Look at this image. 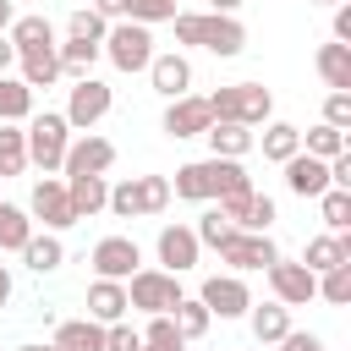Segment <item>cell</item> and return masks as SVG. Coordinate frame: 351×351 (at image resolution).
<instances>
[{
	"label": "cell",
	"instance_id": "cell-11",
	"mask_svg": "<svg viewBox=\"0 0 351 351\" xmlns=\"http://www.w3.org/2000/svg\"><path fill=\"white\" fill-rule=\"evenodd\" d=\"M219 258L230 263V269H269L280 252H274V241H269V230H236L225 247H219Z\"/></svg>",
	"mask_w": 351,
	"mask_h": 351
},
{
	"label": "cell",
	"instance_id": "cell-10",
	"mask_svg": "<svg viewBox=\"0 0 351 351\" xmlns=\"http://www.w3.org/2000/svg\"><path fill=\"white\" fill-rule=\"evenodd\" d=\"M27 214H33V219H44L49 230H66V225H77V214H71V197H66V181H55V176H44V181L33 186V203H27Z\"/></svg>",
	"mask_w": 351,
	"mask_h": 351
},
{
	"label": "cell",
	"instance_id": "cell-48",
	"mask_svg": "<svg viewBox=\"0 0 351 351\" xmlns=\"http://www.w3.org/2000/svg\"><path fill=\"white\" fill-rule=\"evenodd\" d=\"M335 38H340V44H351V5H346V0L335 5Z\"/></svg>",
	"mask_w": 351,
	"mask_h": 351
},
{
	"label": "cell",
	"instance_id": "cell-55",
	"mask_svg": "<svg viewBox=\"0 0 351 351\" xmlns=\"http://www.w3.org/2000/svg\"><path fill=\"white\" fill-rule=\"evenodd\" d=\"M318 5H340V0H318Z\"/></svg>",
	"mask_w": 351,
	"mask_h": 351
},
{
	"label": "cell",
	"instance_id": "cell-43",
	"mask_svg": "<svg viewBox=\"0 0 351 351\" xmlns=\"http://www.w3.org/2000/svg\"><path fill=\"white\" fill-rule=\"evenodd\" d=\"M126 16L132 22H170L176 16V0H126Z\"/></svg>",
	"mask_w": 351,
	"mask_h": 351
},
{
	"label": "cell",
	"instance_id": "cell-53",
	"mask_svg": "<svg viewBox=\"0 0 351 351\" xmlns=\"http://www.w3.org/2000/svg\"><path fill=\"white\" fill-rule=\"evenodd\" d=\"M208 5H214V11H225V16H230V11H236V5H241V0H208Z\"/></svg>",
	"mask_w": 351,
	"mask_h": 351
},
{
	"label": "cell",
	"instance_id": "cell-14",
	"mask_svg": "<svg viewBox=\"0 0 351 351\" xmlns=\"http://www.w3.org/2000/svg\"><path fill=\"white\" fill-rule=\"evenodd\" d=\"M208 126H214L208 99H192V93L170 99V110H165V132H170V137H197V132H208Z\"/></svg>",
	"mask_w": 351,
	"mask_h": 351
},
{
	"label": "cell",
	"instance_id": "cell-5",
	"mask_svg": "<svg viewBox=\"0 0 351 351\" xmlns=\"http://www.w3.org/2000/svg\"><path fill=\"white\" fill-rule=\"evenodd\" d=\"M104 44H110V66H115V71H148V60H154L148 22H115V27L104 33Z\"/></svg>",
	"mask_w": 351,
	"mask_h": 351
},
{
	"label": "cell",
	"instance_id": "cell-19",
	"mask_svg": "<svg viewBox=\"0 0 351 351\" xmlns=\"http://www.w3.org/2000/svg\"><path fill=\"white\" fill-rule=\"evenodd\" d=\"M88 318H93V324L126 318V280H93V285H88Z\"/></svg>",
	"mask_w": 351,
	"mask_h": 351
},
{
	"label": "cell",
	"instance_id": "cell-29",
	"mask_svg": "<svg viewBox=\"0 0 351 351\" xmlns=\"http://www.w3.org/2000/svg\"><path fill=\"white\" fill-rule=\"evenodd\" d=\"M60 71L66 77H93V60H99V44H88V38H66L60 49Z\"/></svg>",
	"mask_w": 351,
	"mask_h": 351
},
{
	"label": "cell",
	"instance_id": "cell-54",
	"mask_svg": "<svg viewBox=\"0 0 351 351\" xmlns=\"http://www.w3.org/2000/svg\"><path fill=\"white\" fill-rule=\"evenodd\" d=\"M16 351H55V346H16Z\"/></svg>",
	"mask_w": 351,
	"mask_h": 351
},
{
	"label": "cell",
	"instance_id": "cell-51",
	"mask_svg": "<svg viewBox=\"0 0 351 351\" xmlns=\"http://www.w3.org/2000/svg\"><path fill=\"white\" fill-rule=\"evenodd\" d=\"M11 22H16V11H11V0H0V33H11Z\"/></svg>",
	"mask_w": 351,
	"mask_h": 351
},
{
	"label": "cell",
	"instance_id": "cell-25",
	"mask_svg": "<svg viewBox=\"0 0 351 351\" xmlns=\"http://www.w3.org/2000/svg\"><path fill=\"white\" fill-rule=\"evenodd\" d=\"M203 137L214 143V154H219V159H241V154L252 148V132H247L241 121H214Z\"/></svg>",
	"mask_w": 351,
	"mask_h": 351
},
{
	"label": "cell",
	"instance_id": "cell-39",
	"mask_svg": "<svg viewBox=\"0 0 351 351\" xmlns=\"http://www.w3.org/2000/svg\"><path fill=\"white\" fill-rule=\"evenodd\" d=\"M318 208H324V225H329V230H346V225H351V192L329 186V192H318Z\"/></svg>",
	"mask_w": 351,
	"mask_h": 351
},
{
	"label": "cell",
	"instance_id": "cell-50",
	"mask_svg": "<svg viewBox=\"0 0 351 351\" xmlns=\"http://www.w3.org/2000/svg\"><path fill=\"white\" fill-rule=\"evenodd\" d=\"M11 66H16V44H11V38H5V33H0V77H5V71H11Z\"/></svg>",
	"mask_w": 351,
	"mask_h": 351
},
{
	"label": "cell",
	"instance_id": "cell-26",
	"mask_svg": "<svg viewBox=\"0 0 351 351\" xmlns=\"http://www.w3.org/2000/svg\"><path fill=\"white\" fill-rule=\"evenodd\" d=\"M60 258H66L60 236H27V241H22V263H27L33 274H49V269H60Z\"/></svg>",
	"mask_w": 351,
	"mask_h": 351
},
{
	"label": "cell",
	"instance_id": "cell-8",
	"mask_svg": "<svg viewBox=\"0 0 351 351\" xmlns=\"http://www.w3.org/2000/svg\"><path fill=\"white\" fill-rule=\"evenodd\" d=\"M93 274L99 280H132L137 274V263H143V252H137V241L132 236H104L99 247H93Z\"/></svg>",
	"mask_w": 351,
	"mask_h": 351
},
{
	"label": "cell",
	"instance_id": "cell-21",
	"mask_svg": "<svg viewBox=\"0 0 351 351\" xmlns=\"http://www.w3.org/2000/svg\"><path fill=\"white\" fill-rule=\"evenodd\" d=\"M313 60H318V77H324L335 93H351V44H340V38H335V44H318Z\"/></svg>",
	"mask_w": 351,
	"mask_h": 351
},
{
	"label": "cell",
	"instance_id": "cell-45",
	"mask_svg": "<svg viewBox=\"0 0 351 351\" xmlns=\"http://www.w3.org/2000/svg\"><path fill=\"white\" fill-rule=\"evenodd\" d=\"M324 121L346 132V126H351V93H329V99H324Z\"/></svg>",
	"mask_w": 351,
	"mask_h": 351
},
{
	"label": "cell",
	"instance_id": "cell-30",
	"mask_svg": "<svg viewBox=\"0 0 351 351\" xmlns=\"http://www.w3.org/2000/svg\"><path fill=\"white\" fill-rule=\"evenodd\" d=\"M170 318H176V329H181V340H197L208 324H214V313L197 302V296H181L176 307H170Z\"/></svg>",
	"mask_w": 351,
	"mask_h": 351
},
{
	"label": "cell",
	"instance_id": "cell-9",
	"mask_svg": "<svg viewBox=\"0 0 351 351\" xmlns=\"http://www.w3.org/2000/svg\"><path fill=\"white\" fill-rule=\"evenodd\" d=\"M197 302H203L214 318H241V313L252 307V291H247L236 274H208L203 291H197Z\"/></svg>",
	"mask_w": 351,
	"mask_h": 351
},
{
	"label": "cell",
	"instance_id": "cell-17",
	"mask_svg": "<svg viewBox=\"0 0 351 351\" xmlns=\"http://www.w3.org/2000/svg\"><path fill=\"white\" fill-rule=\"evenodd\" d=\"M197 247H203V241H197L186 225H165V230H159V263H165L170 274H186V269L197 263Z\"/></svg>",
	"mask_w": 351,
	"mask_h": 351
},
{
	"label": "cell",
	"instance_id": "cell-38",
	"mask_svg": "<svg viewBox=\"0 0 351 351\" xmlns=\"http://www.w3.org/2000/svg\"><path fill=\"white\" fill-rule=\"evenodd\" d=\"M318 296H324V302H335V307H346V302H351V263L324 269V274H318Z\"/></svg>",
	"mask_w": 351,
	"mask_h": 351
},
{
	"label": "cell",
	"instance_id": "cell-13",
	"mask_svg": "<svg viewBox=\"0 0 351 351\" xmlns=\"http://www.w3.org/2000/svg\"><path fill=\"white\" fill-rule=\"evenodd\" d=\"M219 214H225L236 230H269V225H274V197H263V192H236V197H219Z\"/></svg>",
	"mask_w": 351,
	"mask_h": 351
},
{
	"label": "cell",
	"instance_id": "cell-32",
	"mask_svg": "<svg viewBox=\"0 0 351 351\" xmlns=\"http://www.w3.org/2000/svg\"><path fill=\"white\" fill-rule=\"evenodd\" d=\"M33 236V219H27V208H11V203H0V252H22V241Z\"/></svg>",
	"mask_w": 351,
	"mask_h": 351
},
{
	"label": "cell",
	"instance_id": "cell-27",
	"mask_svg": "<svg viewBox=\"0 0 351 351\" xmlns=\"http://www.w3.org/2000/svg\"><path fill=\"white\" fill-rule=\"evenodd\" d=\"M22 165H27V137H22L16 121H0V181L22 176Z\"/></svg>",
	"mask_w": 351,
	"mask_h": 351
},
{
	"label": "cell",
	"instance_id": "cell-22",
	"mask_svg": "<svg viewBox=\"0 0 351 351\" xmlns=\"http://www.w3.org/2000/svg\"><path fill=\"white\" fill-rule=\"evenodd\" d=\"M66 197H71V214H77V219H88V214H99V208H104L110 186H104V176H66Z\"/></svg>",
	"mask_w": 351,
	"mask_h": 351
},
{
	"label": "cell",
	"instance_id": "cell-1",
	"mask_svg": "<svg viewBox=\"0 0 351 351\" xmlns=\"http://www.w3.org/2000/svg\"><path fill=\"white\" fill-rule=\"evenodd\" d=\"M170 22H176L181 44H203L214 55H241V44H247V27L225 11H186V16H170Z\"/></svg>",
	"mask_w": 351,
	"mask_h": 351
},
{
	"label": "cell",
	"instance_id": "cell-49",
	"mask_svg": "<svg viewBox=\"0 0 351 351\" xmlns=\"http://www.w3.org/2000/svg\"><path fill=\"white\" fill-rule=\"evenodd\" d=\"M93 11L110 22V16H126V0H93Z\"/></svg>",
	"mask_w": 351,
	"mask_h": 351
},
{
	"label": "cell",
	"instance_id": "cell-15",
	"mask_svg": "<svg viewBox=\"0 0 351 351\" xmlns=\"http://www.w3.org/2000/svg\"><path fill=\"white\" fill-rule=\"evenodd\" d=\"M285 186L296 192V197H318V192H329V159H313V154H291L285 159Z\"/></svg>",
	"mask_w": 351,
	"mask_h": 351
},
{
	"label": "cell",
	"instance_id": "cell-42",
	"mask_svg": "<svg viewBox=\"0 0 351 351\" xmlns=\"http://www.w3.org/2000/svg\"><path fill=\"white\" fill-rule=\"evenodd\" d=\"M104 351H143V329H132L126 318L104 324Z\"/></svg>",
	"mask_w": 351,
	"mask_h": 351
},
{
	"label": "cell",
	"instance_id": "cell-35",
	"mask_svg": "<svg viewBox=\"0 0 351 351\" xmlns=\"http://www.w3.org/2000/svg\"><path fill=\"white\" fill-rule=\"evenodd\" d=\"M5 38L16 49H33V44H55V27H49V16H16Z\"/></svg>",
	"mask_w": 351,
	"mask_h": 351
},
{
	"label": "cell",
	"instance_id": "cell-7",
	"mask_svg": "<svg viewBox=\"0 0 351 351\" xmlns=\"http://www.w3.org/2000/svg\"><path fill=\"white\" fill-rule=\"evenodd\" d=\"M110 165H115V143L99 132H82L77 143H66V159H60L66 176H104Z\"/></svg>",
	"mask_w": 351,
	"mask_h": 351
},
{
	"label": "cell",
	"instance_id": "cell-52",
	"mask_svg": "<svg viewBox=\"0 0 351 351\" xmlns=\"http://www.w3.org/2000/svg\"><path fill=\"white\" fill-rule=\"evenodd\" d=\"M5 302H11V269L0 263V307H5Z\"/></svg>",
	"mask_w": 351,
	"mask_h": 351
},
{
	"label": "cell",
	"instance_id": "cell-3",
	"mask_svg": "<svg viewBox=\"0 0 351 351\" xmlns=\"http://www.w3.org/2000/svg\"><path fill=\"white\" fill-rule=\"evenodd\" d=\"M66 115H55V110H44V115H27V126H22V137H27V159L44 170V176H55L60 170V159H66Z\"/></svg>",
	"mask_w": 351,
	"mask_h": 351
},
{
	"label": "cell",
	"instance_id": "cell-18",
	"mask_svg": "<svg viewBox=\"0 0 351 351\" xmlns=\"http://www.w3.org/2000/svg\"><path fill=\"white\" fill-rule=\"evenodd\" d=\"M148 82H154L165 99H181V93L192 88V66H186V55H154V60H148Z\"/></svg>",
	"mask_w": 351,
	"mask_h": 351
},
{
	"label": "cell",
	"instance_id": "cell-28",
	"mask_svg": "<svg viewBox=\"0 0 351 351\" xmlns=\"http://www.w3.org/2000/svg\"><path fill=\"white\" fill-rule=\"evenodd\" d=\"M33 115V88L22 77H0V121H27Z\"/></svg>",
	"mask_w": 351,
	"mask_h": 351
},
{
	"label": "cell",
	"instance_id": "cell-2",
	"mask_svg": "<svg viewBox=\"0 0 351 351\" xmlns=\"http://www.w3.org/2000/svg\"><path fill=\"white\" fill-rule=\"evenodd\" d=\"M208 110L214 121H241V126H263L274 115V93L263 82H225L208 93Z\"/></svg>",
	"mask_w": 351,
	"mask_h": 351
},
{
	"label": "cell",
	"instance_id": "cell-36",
	"mask_svg": "<svg viewBox=\"0 0 351 351\" xmlns=\"http://www.w3.org/2000/svg\"><path fill=\"white\" fill-rule=\"evenodd\" d=\"M137 181V208L143 214H165L170 208V176H132Z\"/></svg>",
	"mask_w": 351,
	"mask_h": 351
},
{
	"label": "cell",
	"instance_id": "cell-6",
	"mask_svg": "<svg viewBox=\"0 0 351 351\" xmlns=\"http://www.w3.org/2000/svg\"><path fill=\"white\" fill-rule=\"evenodd\" d=\"M269 291H274V302H285V307H307V302L318 296V274H313L307 263L274 258V263H269Z\"/></svg>",
	"mask_w": 351,
	"mask_h": 351
},
{
	"label": "cell",
	"instance_id": "cell-40",
	"mask_svg": "<svg viewBox=\"0 0 351 351\" xmlns=\"http://www.w3.org/2000/svg\"><path fill=\"white\" fill-rule=\"evenodd\" d=\"M66 33H71V38H88V44H99L110 27H104V16H99L93 5H82V11H71V16H66Z\"/></svg>",
	"mask_w": 351,
	"mask_h": 351
},
{
	"label": "cell",
	"instance_id": "cell-33",
	"mask_svg": "<svg viewBox=\"0 0 351 351\" xmlns=\"http://www.w3.org/2000/svg\"><path fill=\"white\" fill-rule=\"evenodd\" d=\"M302 148V132L291 126V121H274L269 132H263V159H274V165H285L291 154Z\"/></svg>",
	"mask_w": 351,
	"mask_h": 351
},
{
	"label": "cell",
	"instance_id": "cell-41",
	"mask_svg": "<svg viewBox=\"0 0 351 351\" xmlns=\"http://www.w3.org/2000/svg\"><path fill=\"white\" fill-rule=\"evenodd\" d=\"M192 236H197V241H208V247H225V241L236 236V225H230V219H225L219 208H208V214H203V225H197Z\"/></svg>",
	"mask_w": 351,
	"mask_h": 351
},
{
	"label": "cell",
	"instance_id": "cell-34",
	"mask_svg": "<svg viewBox=\"0 0 351 351\" xmlns=\"http://www.w3.org/2000/svg\"><path fill=\"white\" fill-rule=\"evenodd\" d=\"M302 154H313V159H335V154H346V132L324 121V126L302 132Z\"/></svg>",
	"mask_w": 351,
	"mask_h": 351
},
{
	"label": "cell",
	"instance_id": "cell-12",
	"mask_svg": "<svg viewBox=\"0 0 351 351\" xmlns=\"http://www.w3.org/2000/svg\"><path fill=\"white\" fill-rule=\"evenodd\" d=\"M104 110H110V88L99 77H77V88L66 99V126H93V121H104Z\"/></svg>",
	"mask_w": 351,
	"mask_h": 351
},
{
	"label": "cell",
	"instance_id": "cell-20",
	"mask_svg": "<svg viewBox=\"0 0 351 351\" xmlns=\"http://www.w3.org/2000/svg\"><path fill=\"white\" fill-rule=\"evenodd\" d=\"M16 60H22V82H27V88H49V82L60 77V55H55V44L16 49Z\"/></svg>",
	"mask_w": 351,
	"mask_h": 351
},
{
	"label": "cell",
	"instance_id": "cell-37",
	"mask_svg": "<svg viewBox=\"0 0 351 351\" xmlns=\"http://www.w3.org/2000/svg\"><path fill=\"white\" fill-rule=\"evenodd\" d=\"M143 346H154V351H186V340H181V329H176V318H170V313H154V318H148Z\"/></svg>",
	"mask_w": 351,
	"mask_h": 351
},
{
	"label": "cell",
	"instance_id": "cell-44",
	"mask_svg": "<svg viewBox=\"0 0 351 351\" xmlns=\"http://www.w3.org/2000/svg\"><path fill=\"white\" fill-rule=\"evenodd\" d=\"M104 203H110V208H115L121 219H132V214H143V208H137V181H115Z\"/></svg>",
	"mask_w": 351,
	"mask_h": 351
},
{
	"label": "cell",
	"instance_id": "cell-56",
	"mask_svg": "<svg viewBox=\"0 0 351 351\" xmlns=\"http://www.w3.org/2000/svg\"><path fill=\"white\" fill-rule=\"evenodd\" d=\"M143 351H154V346H143Z\"/></svg>",
	"mask_w": 351,
	"mask_h": 351
},
{
	"label": "cell",
	"instance_id": "cell-4",
	"mask_svg": "<svg viewBox=\"0 0 351 351\" xmlns=\"http://www.w3.org/2000/svg\"><path fill=\"white\" fill-rule=\"evenodd\" d=\"M181 302V274H170V269H137L132 280H126V307H137V313H170Z\"/></svg>",
	"mask_w": 351,
	"mask_h": 351
},
{
	"label": "cell",
	"instance_id": "cell-24",
	"mask_svg": "<svg viewBox=\"0 0 351 351\" xmlns=\"http://www.w3.org/2000/svg\"><path fill=\"white\" fill-rule=\"evenodd\" d=\"M55 351H104V324L93 318H71L55 329Z\"/></svg>",
	"mask_w": 351,
	"mask_h": 351
},
{
	"label": "cell",
	"instance_id": "cell-47",
	"mask_svg": "<svg viewBox=\"0 0 351 351\" xmlns=\"http://www.w3.org/2000/svg\"><path fill=\"white\" fill-rule=\"evenodd\" d=\"M329 186L351 192V154H335V159H329Z\"/></svg>",
	"mask_w": 351,
	"mask_h": 351
},
{
	"label": "cell",
	"instance_id": "cell-46",
	"mask_svg": "<svg viewBox=\"0 0 351 351\" xmlns=\"http://www.w3.org/2000/svg\"><path fill=\"white\" fill-rule=\"evenodd\" d=\"M274 346H280V351H324V340H318V335H307V329H285Z\"/></svg>",
	"mask_w": 351,
	"mask_h": 351
},
{
	"label": "cell",
	"instance_id": "cell-16",
	"mask_svg": "<svg viewBox=\"0 0 351 351\" xmlns=\"http://www.w3.org/2000/svg\"><path fill=\"white\" fill-rule=\"evenodd\" d=\"M170 192H176V197H192V203L214 197V192H219V154H214V159H192V165H181L176 181H170Z\"/></svg>",
	"mask_w": 351,
	"mask_h": 351
},
{
	"label": "cell",
	"instance_id": "cell-23",
	"mask_svg": "<svg viewBox=\"0 0 351 351\" xmlns=\"http://www.w3.org/2000/svg\"><path fill=\"white\" fill-rule=\"evenodd\" d=\"M302 263L313 269V274H324V269H335V263H351V236H313L307 241V252H302Z\"/></svg>",
	"mask_w": 351,
	"mask_h": 351
},
{
	"label": "cell",
	"instance_id": "cell-31",
	"mask_svg": "<svg viewBox=\"0 0 351 351\" xmlns=\"http://www.w3.org/2000/svg\"><path fill=\"white\" fill-rule=\"evenodd\" d=\"M247 313H252V335L258 340H280L291 329V307L285 302H263V307H247Z\"/></svg>",
	"mask_w": 351,
	"mask_h": 351
}]
</instances>
